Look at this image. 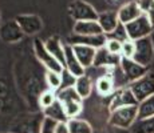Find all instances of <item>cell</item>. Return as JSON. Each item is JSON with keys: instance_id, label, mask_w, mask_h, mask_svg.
Instances as JSON below:
<instances>
[{"instance_id": "6da1fadb", "label": "cell", "mask_w": 154, "mask_h": 133, "mask_svg": "<svg viewBox=\"0 0 154 133\" xmlns=\"http://www.w3.org/2000/svg\"><path fill=\"white\" fill-rule=\"evenodd\" d=\"M56 97L62 103L69 119H76V116L83 109V99L79 96L74 87L59 89L56 92Z\"/></svg>"}, {"instance_id": "7a4b0ae2", "label": "cell", "mask_w": 154, "mask_h": 133, "mask_svg": "<svg viewBox=\"0 0 154 133\" xmlns=\"http://www.w3.org/2000/svg\"><path fill=\"white\" fill-rule=\"evenodd\" d=\"M138 120V105L123 106L110 112L109 124L119 129H130Z\"/></svg>"}, {"instance_id": "3957f363", "label": "cell", "mask_w": 154, "mask_h": 133, "mask_svg": "<svg viewBox=\"0 0 154 133\" xmlns=\"http://www.w3.org/2000/svg\"><path fill=\"white\" fill-rule=\"evenodd\" d=\"M125 27H126L127 36L133 41H137L140 39H143V37H149L152 35V32L154 31V25L152 20L145 13L138 19H135L134 22L125 24Z\"/></svg>"}, {"instance_id": "277c9868", "label": "cell", "mask_w": 154, "mask_h": 133, "mask_svg": "<svg viewBox=\"0 0 154 133\" xmlns=\"http://www.w3.org/2000/svg\"><path fill=\"white\" fill-rule=\"evenodd\" d=\"M129 88L131 89L133 94L135 96L138 104L141 101H143V100L149 99L150 96H154V72L149 71L141 79L129 84Z\"/></svg>"}, {"instance_id": "5b68a950", "label": "cell", "mask_w": 154, "mask_h": 133, "mask_svg": "<svg viewBox=\"0 0 154 133\" xmlns=\"http://www.w3.org/2000/svg\"><path fill=\"white\" fill-rule=\"evenodd\" d=\"M69 13L75 22L98 20V12L90 3L85 0H74L69 4Z\"/></svg>"}, {"instance_id": "8992f818", "label": "cell", "mask_w": 154, "mask_h": 133, "mask_svg": "<svg viewBox=\"0 0 154 133\" xmlns=\"http://www.w3.org/2000/svg\"><path fill=\"white\" fill-rule=\"evenodd\" d=\"M34 53L36 56V59L39 60V63H42L47 68V71H52V72H59V73L63 72L64 67L47 51L46 44L40 39L34 40Z\"/></svg>"}, {"instance_id": "52a82bcc", "label": "cell", "mask_w": 154, "mask_h": 133, "mask_svg": "<svg viewBox=\"0 0 154 133\" xmlns=\"http://www.w3.org/2000/svg\"><path fill=\"white\" fill-rule=\"evenodd\" d=\"M43 119V113H34L31 116L20 117L14 124V131L11 133H40Z\"/></svg>"}, {"instance_id": "ba28073f", "label": "cell", "mask_w": 154, "mask_h": 133, "mask_svg": "<svg viewBox=\"0 0 154 133\" xmlns=\"http://www.w3.org/2000/svg\"><path fill=\"white\" fill-rule=\"evenodd\" d=\"M133 60L143 67H149V64L154 60V48L150 36L135 41V55Z\"/></svg>"}, {"instance_id": "9c48e42d", "label": "cell", "mask_w": 154, "mask_h": 133, "mask_svg": "<svg viewBox=\"0 0 154 133\" xmlns=\"http://www.w3.org/2000/svg\"><path fill=\"white\" fill-rule=\"evenodd\" d=\"M17 24L20 25L22 31L24 32L26 36H34L39 33L43 29V20L40 16L34 13H22L15 17Z\"/></svg>"}, {"instance_id": "30bf717a", "label": "cell", "mask_w": 154, "mask_h": 133, "mask_svg": "<svg viewBox=\"0 0 154 133\" xmlns=\"http://www.w3.org/2000/svg\"><path fill=\"white\" fill-rule=\"evenodd\" d=\"M119 68L123 73V77L129 84L134 82L135 80L141 79L143 75H146L149 72V68L143 67L141 64H138L137 61H134L133 59H121Z\"/></svg>"}, {"instance_id": "8fae6325", "label": "cell", "mask_w": 154, "mask_h": 133, "mask_svg": "<svg viewBox=\"0 0 154 133\" xmlns=\"http://www.w3.org/2000/svg\"><path fill=\"white\" fill-rule=\"evenodd\" d=\"M134 105H138V101L135 99V96L133 94L131 89L129 88V85L118 88L111 94L110 112L115 111L118 108H123V106H134Z\"/></svg>"}, {"instance_id": "7c38bea8", "label": "cell", "mask_w": 154, "mask_h": 133, "mask_svg": "<svg viewBox=\"0 0 154 133\" xmlns=\"http://www.w3.org/2000/svg\"><path fill=\"white\" fill-rule=\"evenodd\" d=\"M24 36H26L24 32L22 31L20 25L17 24V22L15 19L4 23L0 27V40L3 43H7V44L19 43L20 40H23Z\"/></svg>"}, {"instance_id": "4fadbf2b", "label": "cell", "mask_w": 154, "mask_h": 133, "mask_svg": "<svg viewBox=\"0 0 154 133\" xmlns=\"http://www.w3.org/2000/svg\"><path fill=\"white\" fill-rule=\"evenodd\" d=\"M64 55H66V63H64V69L69 71L74 77H79L86 73V68L79 63L74 53L72 45L69 43H64Z\"/></svg>"}, {"instance_id": "5bb4252c", "label": "cell", "mask_w": 154, "mask_h": 133, "mask_svg": "<svg viewBox=\"0 0 154 133\" xmlns=\"http://www.w3.org/2000/svg\"><path fill=\"white\" fill-rule=\"evenodd\" d=\"M107 41V36L105 33L102 35H94V36H81V35H74L69 39V44L75 45V44H81V45L93 47L95 49L103 48Z\"/></svg>"}, {"instance_id": "9a60e30c", "label": "cell", "mask_w": 154, "mask_h": 133, "mask_svg": "<svg viewBox=\"0 0 154 133\" xmlns=\"http://www.w3.org/2000/svg\"><path fill=\"white\" fill-rule=\"evenodd\" d=\"M117 12H118L119 23H122V24H129V23L134 22L135 19H138L140 16L143 15L135 0H131V1L123 4Z\"/></svg>"}, {"instance_id": "2e32d148", "label": "cell", "mask_w": 154, "mask_h": 133, "mask_svg": "<svg viewBox=\"0 0 154 133\" xmlns=\"http://www.w3.org/2000/svg\"><path fill=\"white\" fill-rule=\"evenodd\" d=\"M121 56L112 55L103 47L97 49V56L94 60V67H105V68H117L121 64Z\"/></svg>"}, {"instance_id": "e0dca14e", "label": "cell", "mask_w": 154, "mask_h": 133, "mask_svg": "<svg viewBox=\"0 0 154 133\" xmlns=\"http://www.w3.org/2000/svg\"><path fill=\"white\" fill-rule=\"evenodd\" d=\"M72 33L81 35V36H94V35H102L103 31L100 28L98 20H86V22L74 23Z\"/></svg>"}, {"instance_id": "ac0fdd59", "label": "cell", "mask_w": 154, "mask_h": 133, "mask_svg": "<svg viewBox=\"0 0 154 133\" xmlns=\"http://www.w3.org/2000/svg\"><path fill=\"white\" fill-rule=\"evenodd\" d=\"M98 23L105 35L112 33L117 29V27L119 25L118 12L117 11H105V12H100L98 15Z\"/></svg>"}, {"instance_id": "d6986e66", "label": "cell", "mask_w": 154, "mask_h": 133, "mask_svg": "<svg viewBox=\"0 0 154 133\" xmlns=\"http://www.w3.org/2000/svg\"><path fill=\"white\" fill-rule=\"evenodd\" d=\"M72 49H74L76 59L79 60V63L85 68L94 65V60H95V56H97L95 48L87 47V45H81V44H75V45H72Z\"/></svg>"}, {"instance_id": "ffe728a7", "label": "cell", "mask_w": 154, "mask_h": 133, "mask_svg": "<svg viewBox=\"0 0 154 133\" xmlns=\"http://www.w3.org/2000/svg\"><path fill=\"white\" fill-rule=\"evenodd\" d=\"M46 48L47 51L51 53L52 56L64 67V63H66V55H64V44L62 43L58 37H48L46 41Z\"/></svg>"}, {"instance_id": "44dd1931", "label": "cell", "mask_w": 154, "mask_h": 133, "mask_svg": "<svg viewBox=\"0 0 154 133\" xmlns=\"http://www.w3.org/2000/svg\"><path fill=\"white\" fill-rule=\"evenodd\" d=\"M42 113L44 114V117H50V119L58 121V123H67V121L70 120L69 117H67L63 105H62V103L59 101V100H56L51 106L43 109Z\"/></svg>"}, {"instance_id": "7402d4cb", "label": "cell", "mask_w": 154, "mask_h": 133, "mask_svg": "<svg viewBox=\"0 0 154 133\" xmlns=\"http://www.w3.org/2000/svg\"><path fill=\"white\" fill-rule=\"evenodd\" d=\"M95 88L97 92L100 96H110L115 92V82H114V76L111 75H103L97 79L95 81Z\"/></svg>"}, {"instance_id": "603a6c76", "label": "cell", "mask_w": 154, "mask_h": 133, "mask_svg": "<svg viewBox=\"0 0 154 133\" xmlns=\"http://www.w3.org/2000/svg\"><path fill=\"white\" fill-rule=\"evenodd\" d=\"M74 88H75V91L78 92V94L82 97V99L83 100L87 99V97L91 94V92H93V81H91L90 76L85 73L83 76L76 77Z\"/></svg>"}, {"instance_id": "cb8c5ba5", "label": "cell", "mask_w": 154, "mask_h": 133, "mask_svg": "<svg viewBox=\"0 0 154 133\" xmlns=\"http://www.w3.org/2000/svg\"><path fill=\"white\" fill-rule=\"evenodd\" d=\"M154 116V96L143 100L138 104V120L149 119Z\"/></svg>"}, {"instance_id": "d4e9b609", "label": "cell", "mask_w": 154, "mask_h": 133, "mask_svg": "<svg viewBox=\"0 0 154 133\" xmlns=\"http://www.w3.org/2000/svg\"><path fill=\"white\" fill-rule=\"evenodd\" d=\"M130 131L131 133H154V116L149 119L137 120Z\"/></svg>"}, {"instance_id": "484cf974", "label": "cell", "mask_w": 154, "mask_h": 133, "mask_svg": "<svg viewBox=\"0 0 154 133\" xmlns=\"http://www.w3.org/2000/svg\"><path fill=\"white\" fill-rule=\"evenodd\" d=\"M70 133H93L91 125L85 120L81 119H70L67 121Z\"/></svg>"}, {"instance_id": "4316f807", "label": "cell", "mask_w": 154, "mask_h": 133, "mask_svg": "<svg viewBox=\"0 0 154 133\" xmlns=\"http://www.w3.org/2000/svg\"><path fill=\"white\" fill-rule=\"evenodd\" d=\"M58 100L56 97V92L52 89H46L43 92H40L38 94V105L40 106V109H46L48 106H51L54 103Z\"/></svg>"}, {"instance_id": "83f0119b", "label": "cell", "mask_w": 154, "mask_h": 133, "mask_svg": "<svg viewBox=\"0 0 154 133\" xmlns=\"http://www.w3.org/2000/svg\"><path fill=\"white\" fill-rule=\"evenodd\" d=\"M46 82L48 85V89L52 91H59L62 88L63 84V77H62V73L59 72H52V71H47L46 73Z\"/></svg>"}, {"instance_id": "f1b7e54d", "label": "cell", "mask_w": 154, "mask_h": 133, "mask_svg": "<svg viewBox=\"0 0 154 133\" xmlns=\"http://www.w3.org/2000/svg\"><path fill=\"white\" fill-rule=\"evenodd\" d=\"M135 55V41L126 40L122 43V51H121V57L123 59H134Z\"/></svg>"}, {"instance_id": "f546056e", "label": "cell", "mask_w": 154, "mask_h": 133, "mask_svg": "<svg viewBox=\"0 0 154 133\" xmlns=\"http://www.w3.org/2000/svg\"><path fill=\"white\" fill-rule=\"evenodd\" d=\"M106 36H107L109 39L119 40V41H122V43L129 40V36H127V32H126V27H125V24H122V23H119V25L117 27V29H115L112 33L106 35Z\"/></svg>"}, {"instance_id": "4dcf8cb0", "label": "cell", "mask_w": 154, "mask_h": 133, "mask_svg": "<svg viewBox=\"0 0 154 133\" xmlns=\"http://www.w3.org/2000/svg\"><path fill=\"white\" fill-rule=\"evenodd\" d=\"M105 48L107 49L110 53H112V55H119L121 56V51H122V41L115 40V39H109L107 37V41H106Z\"/></svg>"}, {"instance_id": "1f68e13d", "label": "cell", "mask_w": 154, "mask_h": 133, "mask_svg": "<svg viewBox=\"0 0 154 133\" xmlns=\"http://www.w3.org/2000/svg\"><path fill=\"white\" fill-rule=\"evenodd\" d=\"M56 124H58V121L50 119V117H44L42 126H40V133H54Z\"/></svg>"}, {"instance_id": "d6a6232c", "label": "cell", "mask_w": 154, "mask_h": 133, "mask_svg": "<svg viewBox=\"0 0 154 133\" xmlns=\"http://www.w3.org/2000/svg\"><path fill=\"white\" fill-rule=\"evenodd\" d=\"M138 4V7L141 8L142 13L147 15L150 11L154 8V0H135Z\"/></svg>"}, {"instance_id": "836d02e7", "label": "cell", "mask_w": 154, "mask_h": 133, "mask_svg": "<svg viewBox=\"0 0 154 133\" xmlns=\"http://www.w3.org/2000/svg\"><path fill=\"white\" fill-rule=\"evenodd\" d=\"M54 133H70V129H69L67 123H58L56 124V128H55Z\"/></svg>"}, {"instance_id": "e575fe53", "label": "cell", "mask_w": 154, "mask_h": 133, "mask_svg": "<svg viewBox=\"0 0 154 133\" xmlns=\"http://www.w3.org/2000/svg\"><path fill=\"white\" fill-rule=\"evenodd\" d=\"M150 39H152V43H153V48H154V31L152 32V35H150Z\"/></svg>"}, {"instance_id": "d590c367", "label": "cell", "mask_w": 154, "mask_h": 133, "mask_svg": "<svg viewBox=\"0 0 154 133\" xmlns=\"http://www.w3.org/2000/svg\"><path fill=\"white\" fill-rule=\"evenodd\" d=\"M0 27H2V13H0Z\"/></svg>"}]
</instances>
